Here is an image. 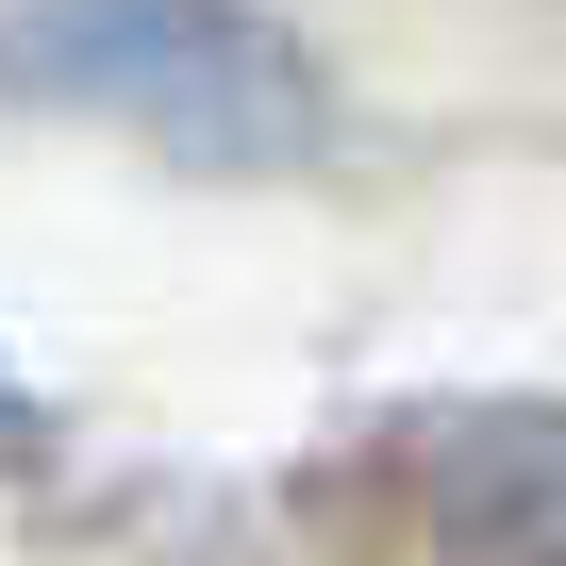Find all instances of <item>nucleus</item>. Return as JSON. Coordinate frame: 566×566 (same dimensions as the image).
<instances>
[{
  "instance_id": "f257e3e1",
  "label": "nucleus",
  "mask_w": 566,
  "mask_h": 566,
  "mask_svg": "<svg viewBox=\"0 0 566 566\" xmlns=\"http://www.w3.org/2000/svg\"><path fill=\"white\" fill-rule=\"evenodd\" d=\"M0 101L101 117L167 167H301L334 134L317 51L250 0H34L0 18Z\"/></svg>"
},
{
  "instance_id": "f03ea898",
  "label": "nucleus",
  "mask_w": 566,
  "mask_h": 566,
  "mask_svg": "<svg viewBox=\"0 0 566 566\" xmlns=\"http://www.w3.org/2000/svg\"><path fill=\"white\" fill-rule=\"evenodd\" d=\"M34 433H51V417H34L18 384H0V467H34Z\"/></svg>"
}]
</instances>
